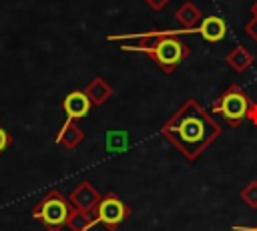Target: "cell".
Segmentation results:
<instances>
[{
    "label": "cell",
    "instance_id": "16",
    "mask_svg": "<svg viewBox=\"0 0 257 231\" xmlns=\"http://www.w3.org/2000/svg\"><path fill=\"white\" fill-rule=\"evenodd\" d=\"M10 145H12V135L4 127H0V153H4Z\"/></svg>",
    "mask_w": 257,
    "mask_h": 231
},
{
    "label": "cell",
    "instance_id": "7",
    "mask_svg": "<svg viewBox=\"0 0 257 231\" xmlns=\"http://www.w3.org/2000/svg\"><path fill=\"white\" fill-rule=\"evenodd\" d=\"M90 106H92V102L88 100V96L84 94V90H72L62 100V110H64V114H66L68 121H78V119L86 117L88 110H90Z\"/></svg>",
    "mask_w": 257,
    "mask_h": 231
},
{
    "label": "cell",
    "instance_id": "19",
    "mask_svg": "<svg viewBox=\"0 0 257 231\" xmlns=\"http://www.w3.org/2000/svg\"><path fill=\"white\" fill-rule=\"evenodd\" d=\"M247 119L257 127V102H253L251 100V104H249V110H247Z\"/></svg>",
    "mask_w": 257,
    "mask_h": 231
},
{
    "label": "cell",
    "instance_id": "18",
    "mask_svg": "<svg viewBox=\"0 0 257 231\" xmlns=\"http://www.w3.org/2000/svg\"><path fill=\"white\" fill-rule=\"evenodd\" d=\"M169 2H171V0H145V4H147L151 10H161V8H165Z\"/></svg>",
    "mask_w": 257,
    "mask_h": 231
},
{
    "label": "cell",
    "instance_id": "9",
    "mask_svg": "<svg viewBox=\"0 0 257 231\" xmlns=\"http://www.w3.org/2000/svg\"><path fill=\"white\" fill-rule=\"evenodd\" d=\"M175 18L183 26L185 32H197V28H199V24L203 20V14H201V10L193 2H183L175 10Z\"/></svg>",
    "mask_w": 257,
    "mask_h": 231
},
{
    "label": "cell",
    "instance_id": "15",
    "mask_svg": "<svg viewBox=\"0 0 257 231\" xmlns=\"http://www.w3.org/2000/svg\"><path fill=\"white\" fill-rule=\"evenodd\" d=\"M241 199L243 203H247L251 209H257V181H249L243 189H241Z\"/></svg>",
    "mask_w": 257,
    "mask_h": 231
},
{
    "label": "cell",
    "instance_id": "4",
    "mask_svg": "<svg viewBox=\"0 0 257 231\" xmlns=\"http://www.w3.org/2000/svg\"><path fill=\"white\" fill-rule=\"evenodd\" d=\"M249 104H251V98L247 96V92L239 84H231L213 104V112L221 114L229 127H239L247 119Z\"/></svg>",
    "mask_w": 257,
    "mask_h": 231
},
{
    "label": "cell",
    "instance_id": "6",
    "mask_svg": "<svg viewBox=\"0 0 257 231\" xmlns=\"http://www.w3.org/2000/svg\"><path fill=\"white\" fill-rule=\"evenodd\" d=\"M66 199L70 201V205H72L74 209L94 213V209H96V205L100 203L102 195H100L88 181H80V183L70 191V195H68Z\"/></svg>",
    "mask_w": 257,
    "mask_h": 231
},
{
    "label": "cell",
    "instance_id": "2",
    "mask_svg": "<svg viewBox=\"0 0 257 231\" xmlns=\"http://www.w3.org/2000/svg\"><path fill=\"white\" fill-rule=\"evenodd\" d=\"M179 34H185V30H151L145 34H126V36L110 34L108 40H122L120 42L122 50L143 52L165 74H171L189 56V46L179 38Z\"/></svg>",
    "mask_w": 257,
    "mask_h": 231
},
{
    "label": "cell",
    "instance_id": "14",
    "mask_svg": "<svg viewBox=\"0 0 257 231\" xmlns=\"http://www.w3.org/2000/svg\"><path fill=\"white\" fill-rule=\"evenodd\" d=\"M128 133L126 131H108L106 133V149L108 153H122L128 149Z\"/></svg>",
    "mask_w": 257,
    "mask_h": 231
},
{
    "label": "cell",
    "instance_id": "13",
    "mask_svg": "<svg viewBox=\"0 0 257 231\" xmlns=\"http://www.w3.org/2000/svg\"><path fill=\"white\" fill-rule=\"evenodd\" d=\"M94 225H98L94 213H88V211H78L72 207V213L66 221V229L70 231H90Z\"/></svg>",
    "mask_w": 257,
    "mask_h": 231
},
{
    "label": "cell",
    "instance_id": "17",
    "mask_svg": "<svg viewBox=\"0 0 257 231\" xmlns=\"http://www.w3.org/2000/svg\"><path fill=\"white\" fill-rule=\"evenodd\" d=\"M245 32H247V36H251L253 42H257V16H253L251 20H247Z\"/></svg>",
    "mask_w": 257,
    "mask_h": 231
},
{
    "label": "cell",
    "instance_id": "12",
    "mask_svg": "<svg viewBox=\"0 0 257 231\" xmlns=\"http://www.w3.org/2000/svg\"><path fill=\"white\" fill-rule=\"evenodd\" d=\"M253 60H255L253 54H251L245 46H241V44H237L235 48H231L229 54L225 56V62H227L235 72H239V74L245 72V70L253 64Z\"/></svg>",
    "mask_w": 257,
    "mask_h": 231
},
{
    "label": "cell",
    "instance_id": "10",
    "mask_svg": "<svg viewBox=\"0 0 257 231\" xmlns=\"http://www.w3.org/2000/svg\"><path fill=\"white\" fill-rule=\"evenodd\" d=\"M56 145L64 147V149H76L82 141H84V131L74 123V121H64V125L60 127V131L54 137Z\"/></svg>",
    "mask_w": 257,
    "mask_h": 231
},
{
    "label": "cell",
    "instance_id": "1",
    "mask_svg": "<svg viewBox=\"0 0 257 231\" xmlns=\"http://www.w3.org/2000/svg\"><path fill=\"white\" fill-rule=\"evenodd\" d=\"M161 135L187 161H197L221 135V125L199 100L187 98L163 123Z\"/></svg>",
    "mask_w": 257,
    "mask_h": 231
},
{
    "label": "cell",
    "instance_id": "21",
    "mask_svg": "<svg viewBox=\"0 0 257 231\" xmlns=\"http://www.w3.org/2000/svg\"><path fill=\"white\" fill-rule=\"evenodd\" d=\"M251 14H253V16H257V0L251 4Z\"/></svg>",
    "mask_w": 257,
    "mask_h": 231
},
{
    "label": "cell",
    "instance_id": "20",
    "mask_svg": "<svg viewBox=\"0 0 257 231\" xmlns=\"http://www.w3.org/2000/svg\"><path fill=\"white\" fill-rule=\"evenodd\" d=\"M233 231H257V227H233Z\"/></svg>",
    "mask_w": 257,
    "mask_h": 231
},
{
    "label": "cell",
    "instance_id": "8",
    "mask_svg": "<svg viewBox=\"0 0 257 231\" xmlns=\"http://www.w3.org/2000/svg\"><path fill=\"white\" fill-rule=\"evenodd\" d=\"M197 32L207 40V42H219L227 34V22L221 16H203Z\"/></svg>",
    "mask_w": 257,
    "mask_h": 231
},
{
    "label": "cell",
    "instance_id": "5",
    "mask_svg": "<svg viewBox=\"0 0 257 231\" xmlns=\"http://www.w3.org/2000/svg\"><path fill=\"white\" fill-rule=\"evenodd\" d=\"M128 213H131L128 205L122 199H118L114 193L104 195L100 199V203L96 205V209H94L96 221L102 223V225H106L108 229H116L128 217Z\"/></svg>",
    "mask_w": 257,
    "mask_h": 231
},
{
    "label": "cell",
    "instance_id": "3",
    "mask_svg": "<svg viewBox=\"0 0 257 231\" xmlns=\"http://www.w3.org/2000/svg\"><path fill=\"white\" fill-rule=\"evenodd\" d=\"M70 213H72V205L58 189H50L30 211L32 219L40 221L46 231L64 229Z\"/></svg>",
    "mask_w": 257,
    "mask_h": 231
},
{
    "label": "cell",
    "instance_id": "11",
    "mask_svg": "<svg viewBox=\"0 0 257 231\" xmlns=\"http://www.w3.org/2000/svg\"><path fill=\"white\" fill-rule=\"evenodd\" d=\"M84 94L88 96V100L92 102V106H100V104H104V102L112 96V86H110L104 78L96 76V78H92V80L86 84Z\"/></svg>",
    "mask_w": 257,
    "mask_h": 231
}]
</instances>
